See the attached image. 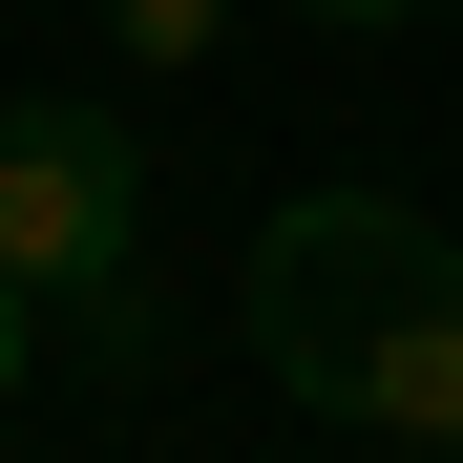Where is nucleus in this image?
Segmentation results:
<instances>
[{
  "label": "nucleus",
  "mask_w": 463,
  "mask_h": 463,
  "mask_svg": "<svg viewBox=\"0 0 463 463\" xmlns=\"http://www.w3.org/2000/svg\"><path fill=\"white\" fill-rule=\"evenodd\" d=\"M253 358L379 442H463V253L401 190H295L253 232Z\"/></svg>",
  "instance_id": "1"
},
{
  "label": "nucleus",
  "mask_w": 463,
  "mask_h": 463,
  "mask_svg": "<svg viewBox=\"0 0 463 463\" xmlns=\"http://www.w3.org/2000/svg\"><path fill=\"white\" fill-rule=\"evenodd\" d=\"M22 358H43V295H22V274H0V401H22Z\"/></svg>",
  "instance_id": "4"
},
{
  "label": "nucleus",
  "mask_w": 463,
  "mask_h": 463,
  "mask_svg": "<svg viewBox=\"0 0 463 463\" xmlns=\"http://www.w3.org/2000/svg\"><path fill=\"white\" fill-rule=\"evenodd\" d=\"M295 22H358V43H379V22H421V0H295Z\"/></svg>",
  "instance_id": "5"
},
{
  "label": "nucleus",
  "mask_w": 463,
  "mask_h": 463,
  "mask_svg": "<svg viewBox=\"0 0 463 463\" xmlns=\"http://www.w3.org/2000/svg\"><path fill=\"white\" fill-rule=\"evenodd\" d=\"M106 22H127V63H211V22H232V0H106Z\"/></svg>",
  "instance_id": "3"
},
{
  "label": "nucleus",
  "mask_w": 463,
  "mask_h": 463,
  "mask_svg": "<svg viewBox=\"0 0 463 463\" xmlns=\"http://www.w3.org/2000/svg\"><path fill=\"white\" fill-rule=\"evenodd\" d=\"M0 274L43 317H85L106 358H147V169H127V106H0Z\"/></svg>",
  "instance_id": "2"
}]
</instances>
